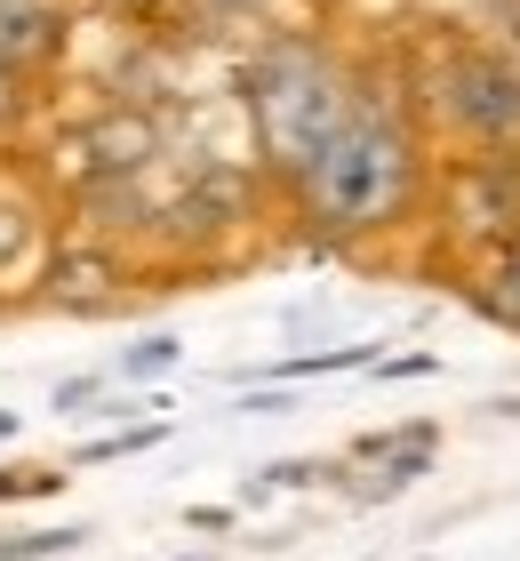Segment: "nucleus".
I'll return each instance as SVG.
<instances>
[{"mask_svg":"<svg viewBox=\"0 0 520 561\" xmlns=\"http://www.w3.org/2000/svg\"><path fill=\"white\" fill-rule=\"evenodd\" d=\"M425 185H432V169H425L416 121L393 96L360 89L345 129H336L321 145V161L289 185V217L328 249H360V241L401 233V225L425 209Z\"/></svg>","mask_w":520,"mask_h":561,"instance_id":"obj_1","label":"nucleus"},{"mask_svg":"<svg viewBox=\"0 0 520 561\" xmlns=\"http://www.w3.org/2000/svg\"><path fill=\"white\" fill-rule=\"evenodd\" d=\"M360 81L345 72L328 41L312 33H265L241 65V113H249V152L280 193L321 161V145L345 129Z\"/></svg>","mask_w":520,"mask_h":561,"instance_id":"obj_2","label":"nucleus"},{"mask_svg":"<svg viewBox=\"0 0 520 561\" xmlns=\"http://www.w3.org/2000/svg\"><path fill=\"white\" fill-rule=\"evenodd\" d=\"M169 121L152 113V105H137V96H104L96 113H81L72 129H57L48 137V161H41V176L57 185V201H72V193H89V185H128V176H152L169 161Z\"/></svg>","mask_w":520,"mask_h":561,"instance_id":"obj_3","label":"nucleus"},{"mask_svg":"<svg viewBox=\"0 0 520 561\" xmlns=\"http://www.w3.org/2000/svg\"><path fill=\"white\" fill-rule=\"evenodd\" d=\"M432 121L473 152H520V57L488 41H464L425 81Z\"/></svg>","mask_w":520,"mask_h":561,"instance_id":"obj_4","label":"nucleus"},{"mask_svg":"<svg viewBox=\"0 0 520 561\" xmlns=\"http://www.w3.org/2000/svg\"><path fill=\"white\" fill-rule=\"evenodd\" d=\"M152 289L145 280V257L120 241H96V233H57V249H48V273L33 289V313H65V321H113L128 313Z\"/></svg>","mask_w":520,"mask_h":561,"instance_id":"obj_5","label":"nucleus"},{"mask_svg":"<svg viewBox=\"0 0 520 561\" xmlns=\"http://www.w3.org/2000/svg\"><path fill=\"white\" fill-rule=\"evenodd\" d=\"M65 233V201L41 169L0 152V313H33V289L48 273V249Z\"/></svg>","mask_w":520,"mask_h":561,"instance_id":"obj_6","label":"nucleus"},{"mask_svg":"<svg viewBox=\"0 0 520 561\" xmlns=\"http://www.w3.org/2000/svg\"><path fill=\"white\" fill-rule=\"evenodd\" d=\"M440 225L464 249H505L520 233V152H464L440 185Z\"/></svg>","mask_w":520,"mask_h":561,"instance_id":"obj_7","label":"nucleus"},{"mask_svg":"<svg viewBox=\"0 0 520 561\" xmlns=\"http://www.w3.org/2000/svg\"><path fill=\"white\" fill-rule=\"evenodd\" d=\"M72 0H0V72L24 89H41L72 48Z\"/></svg>","mask_w":520,"mask_h":561,"instance_id":"obj_8","label":"nucleus"},{"mask_svg":"<svg viewBox=\"0 0 520 561\" xmlns=\"http://www.w3.org/2000/svg\"><path fill=\"white\" fill-rule=\"evenodd\" d=\"M464 305H473L488 329L520 337V233H512L505 249H488V257L473 265V289H464Z\"/></svg>","mask_w":520,"mask_h":561,"instance_id":"obj_9","label":"nucleus"},{"mask_svg":"<svg viewBox=\"0 0 520 561\" xmlns=\"http://www.w3.org/2000/svg\"><path fill=\"white\" fill-rule=\"evenodd\" d=\"M96 538V529L89 522H0V561H72V553H81Z\"/></svg>","mask_w":520,"mask_h":561,"instance_id":"obj_10","label":"nucleus"},{"mask_svg":"<svg viewBox=\"0 0 520 561\" xmlns=\"http://www.w3.org/2000/svg\"><path fill=\"white\" fill-rule=\"evenodd\" d=\"M65 490H72L65 457H9V466H0V514H9V505H48Z\"/></svg>","mask_w":520,"mask_h":561,"instance_id":"obj_11","label":"nucleus"},{"mask_svg":"<svg viewBox=\"0 0 520 561\" xmlns=\"http://www.w3.org/2000/svg\"><path fill=\"white\" fill-rule=\"evenodd\" d=\"M161 442H169V417H128V425H113V433H89L65 466H72V473H81V466H120V457H145V449H161Z\"/></svg>","mask_w":520,"mask_h":561,"instance_id":"obj_12","label":"nucleus"},{"mask_svg":"<svg viewBox=\"0 0 520 561\" xmlns=\"http://www.w3.org/2000/svg\"><path fill=\"white\" fill-rule=\"evenodd\" d=\"M176 362H185V337H176V329H145V337H128L113 353V369H104V377H120V386H152V377H169Z\"/></svg>","mask_w":520,"mask_h":561,"instance_id":"obj_13","label":"nucleus"},{"mask_svg":"<svg viewBox=\"0 0 520 561\" xmlns=\"http://www.w3.org/2000/svg\"><path fill=\"white\" fill-rule=\"evenodd\" d=\"M176 16L193 33H249V24H273L280 0H176Z\"/></svg>","mask_w":520,"mask_h":561,"instance_id":"obj_14","label":"nucleus"},{"mask_svg":"<svg viewBox=\"0 0 520 561\" xmlns=\"http://www.w3.org/2000/svg\"><path fill=\"white\" fill-rule=\"evenodd\" d=\"M336 369H377V345H328V353H289V362L256 369L273 386H297V377H336Z\"/></svg>","mask_w":520,"mask_h":561,"instance_id":"obj_15","label":"nucleus"},{"mask_svg":"<svg viewBox=\"0 0 520 561\" xmlns=\"http://www.w3.org/2000/svg\"><path fill=\"white\" fill-rule=\"evenodd\" d=\"M321 481H336L328 457H280V466H265L249 481V497H273V490H321Z\"/></svg>","mask_w":520,"mask_h":561,"instance_id":"obj_16","label":"nucleus"},{"mask_svg":"<svg viewBox=\"0 0 520 561\" xmlns=\"http://www.w3.org/2000/svg\"><path fill=\"white\" fill-rule=\"evenodd\" d=\"M104 393H113V377H104V369H72L65 386L48 393V410H57V417H96V401H104Z\"/></svg>","mask_w":520,"mask_h":561,"instance_id":"obj_17","label":"nucleus"},{"mask_svg":"<svg viewBox=\"0 0 520 561\" xmlns=\"http://www.w3.org/2000/svg\"><path fill=\"white\" fill-rule=\"evenodd\" d=\"M24 129H33V89L0 72V152H9V145H16Z\"/></svg>","mask_w":520,"mask_h":561,"instance_id":"obj_18","label":"nucleus"},{"mask_svg":"<svg viewBox=\"0 0 520 561\" xmlns=\"http://www.w3.org/2000/svg\"><path fill=\"white\" fill-rule=\"evenodd\" d=\"M280 410H297V401H289V393H273V386L241 393V417H280Z\"/></svg>","mask_w":520,"mask_h":561,"instance_id":"obj_19","label":"nucleus"},{"mask_svg":"<svg viewBox=\"0 0 520 561\" xmlns=\"http://www.w3.org/2000/svg\"><path fill=\"white\" fill-rule=\"evenodd\" d=\"M232 522H241L232 505H185V529H224V538H232Z\"/></svg>","mask_w":520,"mask_h":561,"instance_id":"obj_20","label":"nucleus"},{"mask_svg":"<svg viewBox=\"0 0 520 561\" xmlns=\"http://www.w3.org/2000/svg\"><path fill=\"white\" fill-rule=\"evenodd\" d=\"M384 377H432L440 362H432V353H401V362H377Z\"/></svg>","mask_w":520,"mask_h":561,"instance_id":"obj_21","label":"nucleus"},{"mask_svg":"<svg viewBox=\"0 0 520 561\" xmlns=\"http://www.w3.org/2000/svg\"><path fill=\"white\" fill-rule=\"evenodd\" d=\"M113 9H128V16H169L176 0H113Z\"/></svg>","mask_w":520,"mask_h":561,"instance_id":"obj_22","label":"nucleus"},{"mask_svg":"<svg viewBox=\"0 0 520 561\" xmlns=\"http://www.w3.org/2000/svg\"><path fill=\"white\" fill-rule=\"evenodd\" d=\"M488 417H520V393H505V401H488Z\"/></svg>","mask_w":520,"mask_h":561,"instance_id":"obj_23","label":"nucleus"},{"mask_svg":"<svg viewBox=\"0 0 520 561\" xmlns=\"http://www.w3.org/2000/svg\"><path fill=\"white\" fill-rule=\"evenodd\" d=\"M16 433H24V417H16V410H0V442H16Z\"/></svg>","mask_w":520,"mask_h":561,"instance_id":"obj_24","label":"nucleus"},{"mask_svg":"<svg viewBox=\"0 0 520 561\" xmlns=\"http://www.w3.org/2000/svg\"><path fill=\"white\" fill-rule=\"evenodd\" d=\"M176 561H232V553H176Z\"/></svg>","mask_w":520,"mask_h":561,"instance_id":"obj_25","label":"nucleus"}]
</instances>
